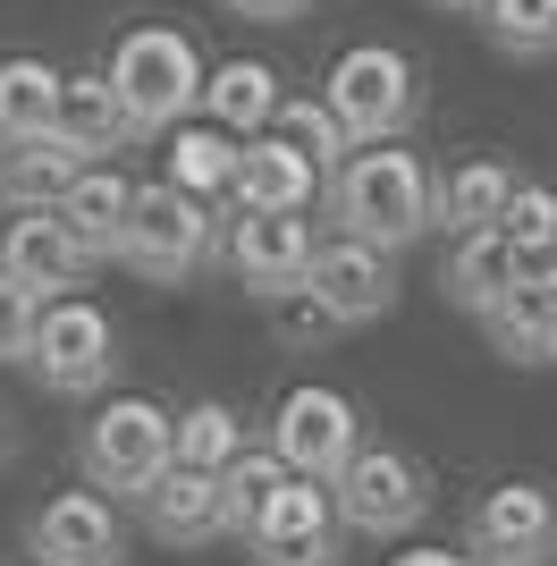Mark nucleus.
<instances>
[{
    "label": "nucleus",
    "mask_w": 557,
    "mask_h": 566,
    "mask_svg": "<svg viewBox=\"0 0 557 566\" xmlns=\"http://www.w3.org/2000/svg\"><path fill=\"white\" fill-rule=\"evenodd\" d=\"M322 203L347 237H371V245L406 254V245L431 237V169H422V153H406V136L355 144L347 161L329 169Z\"/></svg>",
    "instance_id": "f257e3e1"
},
{
    "label": "nucleus",
    "mask_w": 557,
    "mask_h": 566,
    "mask_svg": "<svg viewBox=\"0 0 557 566\" xmlns=\"http://www.w3.org/2000/svg\"><path fill=\"white\" fill-rule=\"evenodd\" d=\"M322 102H329V118L347 127V144L414 136V118H422V69L397 43H355V51H338Z\"/></svg>",
    "instance_id": "f03ea898"
},
{
    "label": "nucleus",
    "mask_w": 557,
    "mask_h": 566,
    "mask_svg": "<svg viewBox=\"0 0 557 566\" xmlns=\"http://www.w3.org/2000/svg\"><path fill=\"white\" fill-rule=\"evenodd\" d=\"M111 85L127 102V118H136V136H169L203 102V51L186 43L178 25H136L111 51Z\"/></svg>",
    "instance_id": "7ed1b4c3"
},
{
    "label": "nucleus",
    "mask_w": 557,
    "mask_h": 566,
    "mask_svg": "<svg viewBox=\"0 0 557 566\" xmlns=\"http://www.w3.org/2000/svg\"><path fill=\"white\" fill-rule=\"evenodd\" d=\"M211 254H220V203L169 187V178L161 187H136V220H127V245H118V262H127L136 280L186 287Z\"/></svg>",
    "instance_id": "20e7f679"
},
{
    "label": "nucleus",
    "mask_w": 557,
    "mask_h": 566,
    "mask_svg": "<svg viewBox=\"0 0 557 566\" xmlns=\"http://www.w3.org/2000/svg\"><path fill=\"white\" fill-rule=\"evenodd\" d=\"M18 364L43 380L51 398H102L118 373V322L102 305H85V296H43Z\"/></svg>",
    "instance_id": "39448f33"
},
{
    "label": "nucleus",
    "mask_w": 557,
    "mask_h": 566,
    "mask_svg": "<svg viewBox=\"0 0 557 566\" xmlns=\"http://www.w3.org/2000/svg\"><path fill=\"white\" fill-rule=\"evenodd\" d=\"M329 499H338V524H347V542H406L422 516H431V473L414 465L406 449H355L347 465L329 473Z\"/></svg>",
    "instance_id": "423d86ee"
},
{
    "label": "nucleus",
    "mask_w": 557,
    "mask_h": 566,
    "mask_svg": "<svg viewBox=\"0 0 557 566\" xmlns=\"http://www.w3.org/2000/svg\"><path fill=\"white\" fill-rule=\"evenodd\" d=\"M178 457V415L153 398H102L85 423V482L136 507V491Z\"/></svg>",
    "instance_id": "0eeeda50"
},
{
    "label": "nucleus",
    "mask_w": 557,
    "mask_h": 566,
    "mask_svg": "<svg viewBox=\"0 0 557 566\" xmlns=\"http://www.w3.org/2000/svg\"><path fill=\"white\" fill-rule=\"evenodd\" d=\"M313 220L304 212H262V203H229V237H220V262H229V280L245 287V296H287V287H304V271H313Z\"/></svg>",
    "instance_id": "6e6552de"
},
{
    "label": "nucleus",
    "mask_w": 557,
    "mask_h": 566,
    "mask_svg": "<svg viewBox=\"0 0 557 566\" xmlns=\"http://www.w3.org/2000/svg\"><path fill=\"white\" fill-rule=\"evenodd\" d=\"M464 558L473 566H549L557 558V499L540 482H498L464 516Z\"/></svg>",
    "instance_id": "1a4fd4ad"
},
{
    "label": "nucleus",
    "mask_w": 557,
    "mask_h": 566,
    "mask_svg": "<svg viewBox=\"0 0 557 566\" xmlns=\"http://www.w3.org/2000/svg\"><path fill=\"white\" fill-rule=\"evenodd\" d=\"M271 449L287 473H338L355 449H364V415H355L338 389H322V380H304V389H287L271 415Z\"/></svg>",
    "instance_id": "9d476101"
},
{
    "label": "nucleus",
    "mask_w": 557,
    "mask_h": 566,
    "mask_svg": "<svg viewBox=\"0 0 557 566\" xmlns=\"http://www.w3.org/2000/svg\"><path fill=\"white\" fill-rule=\"evenodd\" d=\"M25 558L34 566H118L127 558V516L111 507V491H60L25 524Z\"/></svg>",
    "instance_id": "9b49d317"
},
{
    "label": "nucleus",
    "mask_w": 557,
    "mask_h": 566,
    "mask_svg": "<svg viewBox=\"0 0 557 566\" xmlns=\"http://www.w3.org/2000/svg\"><path fill=\"white\" fill-rule=\"evenodd\" d=\"M304 287H313V296H322L329 313H338V322H380V313L397 305V254L389 245H371V237H322V245H313V271H304Z\"/></svg>",
    "instance_id": "f8f14e48"
},
{
    "label": "nucleus",
    "mask_w": 557,
    "mask_h": 566,
    "mask_svg": "<svg viewBox=\"0 0 557 566\" xmlns=\"http://www.w3.org/2000/svg\"><path fill=\"white\" fill-rule=\"evenodd\" d=\"M136 516H144V533L169 542V549H211L220 542V473L169 457V465L136 491Z\"/></svg>",
    "instance_id": "ddd939ff"
},
{
    "label": "nucleus",
    "mask_w": 557,
    "mask_h": 566,
    "mask_svg": "<svg viewBox=\"0 0 557 566\" xmlns=\"http://www.w3.org/2000/svg\"><path fill=\"white\" fill-rule=\"evenodd\" d=\"M0 271H18V280L43 287V296H69L93 271V254L76 245V229L51 212V203H34V212H9V229H0Z\"/></svg>",
    "instance_id": "4468645a"
},
{
    "label": "nucleus",
    "mask_w": 557,
    "mask_h": 566,
    "mask_svg": "<svg viewBox=\"0 0 557 566\" xmlns=\"http://www.w3.org/2000/svg\"><path fill=\"white\" fill-rule=\"evenodd\" d=\"M322 169L304 161L296 144L278 136V127H262V136H237V187L229 203H262V212H313L322 203Z\"/></svg>",
    "instance_id": "2eb2a0df"
},
{
    "label": "nucleus",
    "mask_w": 557,
    "mask_h": 566,
    "mask_svg": "<svg viewBox=\"0 0 557 566\" xmlns=\"http://www.w3.org/2000/svg\"><path fill=\"white\" fill-rule=\"evenodd\" d=\"M51 212L76 229V245H85L93 262H118V245H127V220H136V178H118V169H93V161H85Z\"/></svg>",
    "instance_id": "dca6fc26"
},
{
    "label": "nucleus",
    "mask_w": 557,
    "mask_h": 566,
    "mask_svg": "<svg viewBox=\"0 0 557 566\" xmlns=\"http://www.w3.org/2000/svg\"><path fill=\"white\" fill-rule=\"evenodd\" d=\"M507 195H515V169L498 161V153H473V161H456V169H440V178H431V229H440V237L498 229Z\"/></svg>",
    "instance_id": "f3484780"
},
{
    "label": "nucleus",
    "mask_w": 557,
    "mask_h": 566,
    "mask_svg": "<svg viewBox=\"0 0 557 566\" xmlns=\"http://www.w3.org/2000/svg\"><path fill=\"white\" fill-rule=\"evenodd\" d=\"M76 169H85V153H76L60 127H51V136H18V144H0V203H9V212L60 203Z\"/></svg>",
    "instance_id": "a211bd4d"
},
{
    "label": "nucleus",
    "mask_w": 557,
    "mask_h": 566,
    "mask_svg": "<svg viewBox=\"0 0 557 566\" xmlns=\"http://www.w3.org/2000/svg\"><path fill=\"white\" fill-rule=\"evenodd\" d=\"M60 136H69L76 153H118V144H136V118H127V102H118L111 69L60 76Z\"/></svg>",
    "instance_id": "6ab92c4d"
},
{
    "label": "nucleus",
    "mask_w": 557,
    "mask_h": 566,
    "mask_svg": "<svg viewBox=\"0 0 557 566\" xmlns=\"http://www.w3.org/2000/svg\"><path fill=\"white\" fill-rule=\"evenodd\" d=\"M195 111L211 127H229V136H262L278 111V69L271 60H220V69H203V102Z\"/></svg>",
    "instance_id": "aec40b11"
},
{
    "label": "nucleus",
    "mask_w": 557,
    "mask_h": 566,
    "mask_svg": "<svg viewBox=\"0 0 557 566\" xmlns=\"http://www.w3.org/2000/svg\"><path fill=\"white\" fill-rule=\"evenodd\" d=\"M440 287H448V305H464L473 322H482V313L515 287V271H507V229H464V237H448Z\"/></svg>",
    "instance_id": "412c9836"
},
{
    "label": "nucleus",
    "mask_w": 557,
    "mask_h": 566,
    "mask_svg": "<svg viewBox=\"0 0 557 566\" xmlns=\"http://www.w3.org/2000/svg\"><path fill=\"white\" fill-rule=\"evenodd\" d=\"M482 331L507 364H557V287H507L482 313Z\"/></svg>",
    "instance_id": "4be33fe9"
},
{
    "label": "nucleus",
    "mask_w": 557,
    "mask_h": 566,
    "mask_svg": "<svg viewBox=\"0 0 557 566\" xmlns=\"http://www.w3.org/2000/svg\"><path fill=\"white\" fill-rule=\"evenodd\" d=\"M169 187L203 195V203H229L237 136H229V127H211V118H178V127H169Z\"/></svg>",
    "instance_id": "5701e85b"
},
{
    "label": "nucleus",
    "mask_w": 557,
    "mask_h": 566,
    "mask_svg": "<svg viewBox=\"0 0 557 566\" xmlns=\"http://www.w3.org/2000/svg\"><path fill=\"white\" fill-rule=\"evenodd\" d=\"M60 76L69 69H51V60H34V51L0 60V144L51 136V127H60Z\"/></svg>",
    "instance_id": "b1692460"
},
{
    "label": "nucleus",
    "mask_w": 557,
    "mask_h": 566,
    "mask_svg": "<svg viewBox=\"0 0 557 566\" xmlns=\"http://www.w3.org/2000/svg\"><path fill=\"white\" fill-rule=\"evenodd\" d=\"M287 482V465H278V449H237L229 465H220V533H245V524L262 516V499Z\"/></svg>",
    "instance_id": "393cba45"
},
{
    "label": "nucleus",
    "mask_w": 557,
    "mask_h": 566,
    "mask_svg": "<svg viewBox=\"0 0 557 566\" xmlns=\"http://www.w3.org/2000/svg\"><path fill=\"white\" fill-rule=\"evenodd\" d=\"M473 18L507 60H549L557 51V0H482Z\"/></svg>",
    "instance_id": "a878e982"
},
{
    "label": "nucleus",
    "mask_w": 557,
    "mask_h": 566,
    "mask_svg": "<svg viewBox=\"0 0 557 566\" xmlns=\"http://www.w3.org/2000/svg\"><path fill=\"white\" fill-rule=\"evenodd\" d=\"M237 449H254V440H245V415H237V406L203 398V406H186V415H178V465L220 473Z\"/></svg>",
    "instance_id": "bb28decb"
},
{
    "label": "nucleus",
    "mask_w": 557,
    "mask_h": 566,
    "mask_svg": "<svg viewBox=\"0 0 557 566\" xmlns=\"http://www.w3.org/2000/svg\"><path fill=\"white\" fill-rule=\"evenodd\" d=\"M271 127H278V136H287V144H296V153H304V161H313V169H322V178H329V169H338V161H347V153H355V144H347V127L329 118V102H287V94H278Z\"/></svg>",
    "instance_id": "cd10ccee"
},
{
    "label": "nucleus",
    "mask_w": 557,
    "mask_h": 566,
    "mask_svg": "<svg viewBox=\"0 0 557 566\" xmlns=\"http://www.w3.org/2000/svg\"><path fill=\"white\" fill-rule=\"evenodd\" d=\"M254 566H347V524L322 516V524H296V533H278V542H245Z\"/></svg>",
    "instance_id": "c85d7f7f"
},
{
    "label": "nucleus",
    "mask_w": 557,
    "mask_h": 566,
    "mask_svg": "<svg viewBox=\"0 0 557 566\" xmlns=\"http://www.w3.org/2000/svg\"><path fill=\"white\" fill-rule=\"evenodd\" d=\"M347 331L338 313L313 296V287H287V296H271V338L278 347H329V338Z\"/></svg>",
    "instance_id": "c756f323"
},
{
    "label": "nucleus",
    "mask_w": 557,
    "mask_h": 566,
    "mask_svg": "<svg viewBox=\"0 0 557 566\" xmlns=\"http://www.w3.org/2000/svg\"><path fill=\"white\" fill-rule=\"evenodd\" d=\"M34 313H43V287H25L18 271H0V364H18V355H25Z\"/></svg>",
    "instance_id": "7c9ffc66"
},
{
    "label": "nucleus",
    "mask_w": 557,
    "mask_h": 566,
    "mask_svg": "<svg viewBox=\"0 0 557 566\" xmlns=\"http://www.w3.org/2000/svg\"><path fill=\"white\" fill-rule=\"evenodd\" d=\"M498 229H507V237H557V187H540V178H515L507 212H498Z\"/></svg>",
    "instance_id": "2f4dec72"
},
{
    "label": "nucleus",
    "mask_w": 557,
    "mask_h": 566,
    "mask_svg": "<svg viewBox=\"0 0 557 566\" xmlns=\"http://www.w3.org/2000/svg\"><path fill=\"white\" fill-rule=\"evenodd\" d=\"M515 287H557V237H507Z\"/></svg>",
    "instance_id": "473e14b6"
},
{
    "label": "nucleus",
    "mask_w": 557,
    "mask_h": 566,
    "mask_svg": "<svg viewBox=\"0 0 557 566\" xmlns=\"http://www.w3.org/2000/svg\"><path fill=\"white\" fill-rule=\"evenodd\" d=\"M229 18H254V25H287V18H304L313 0H220Z\"/></svg>",
    "instance_id": "72a5a7b5"
},
{
    "label": "nucleus",
    "mask_w": 557,
    "mask_h": 566,
    "mask_svg": "<svg viewBox=\"0 0 557 566\" xmlns=\"http://www.w3.org/2000/svg\"><path fill=\"white\" fill-rule=\"evenodd\" d=\"M389 566H473V558H464V549H431V542H422V549H397Z\"/></svg>",
    "instance_id": "f704fd0d"
},
{
    "label": "nucleus",
    "mask_w": 557,
    "mask_h": 566,
    "mask_svg": "<svg viewBox=\"0 0 557 566\" xmlns=\"http://www.w3.org/2000/svg\"><path fill=\"white\" fill-rule=\"evenodd\" d=\"M431 9H456V18H473V9H482V0H431Z\"/></svg>",
    "instance_id": "c9c22d12"
},
{
    "label": "nucleus",
    "mask_w": 557,
    "mask_h": 566,
    "mask_svg": "<svg viewBox=\"0 0 557 566\" xmlns=\"http://www.w3.org/2000/svg\"><path fill=\"white\" fill-rule=\"evenodd\" d=\"M0 465H9V415H0Z\"/></svg>",
    "instance_id": "e433bc0d"
}]
</instances>
